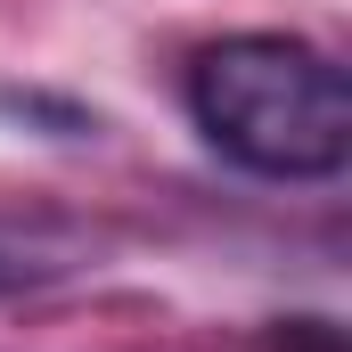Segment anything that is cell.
Returning <instances> with one entry per match:
<instances>
[{
	"mask_svg": "<svg viewBox=\"0 0 352 352\" xmlns=\"http://www.w3.org/2000/svg\"><path fill=\"white\" fill-rule=\"evenodd\" d=\"M197 131L263 180H328L352 164V82L295 33H230L188 66Z\"/></svg>",
	"mask_w": 352,
	"mask_h": 352,
	"instance_id": "6da1fadb",
	"label": "cell"
},
{
	"mask_svg": "<svg viewBox=\"0 0 352 352\" xmlns=\"http://www.w3.org/2000/svg\"><path fill=\"white\" fill-rule=\"evenodd\" d=\"M98 254H107V238L90 221H66V213H0V303L66 287V278L98 270Z\"/></svg>",
	"mask_w": 352,
	"mask_h": 352,
	"instance_id": "7a4b0ae2",
	"label": "cell"
},
{
	"mask_svg": "<svg viewBox=\"0 0 352 352\" xmlns=\"http://www.w3.org/2000/svg\"><path fill=\"white\" fill-rule=\"evenodd\" d=\"M254 352H344V328L336 320H278V328H263Z\"/></svg>",
	"mask_w": 352,
	"mask_h": 352,
	"instance_id": "3957f363",
	"label": "cell"
}]
</instances>
